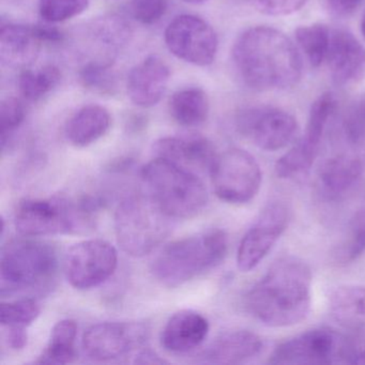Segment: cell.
Segmentation results:
<instances>
[{
	"label": "cell",
	"instance_id": "25",
	"mask_svg": "<svg viewBox=\"0 0 365 365\" xmlns=\"http://www.w3.org/2000/svg\"><path fill=\"white\" fill-rule=\"evenodd\" d=\"M330 312L339 324L356 328L365 324V286H339L330 296Z\"/></svg>",
	"mask_w": 365,
	"mask_h": 365
},
{
	"label": "cell",
	"instance_id": "23",
	"mask_svg": "<svg viewBox=\"0 0 365 365\" xmlns=\"http://www.w3.org/2000/svg\"><path fill=\"white\" fill-rule=\"evenodd\" d=\"M110 112L103 106L89 104L78 110L66 125L70 144L78 148L91 146L103 138L110 128Z\"/></svg>",
	"mask_w": 365,
	"mask_h": 365
},
{
	"label": "cell",
	"instance_id": "33",
	"mask_svg": "<svg viewBox=\"0 0 365 365\" xmlns=\"http://www.w3.org/2000/svg\"><path fill=\"white\" fill-rule=\"evenodd\" d=\"M91 0H39V14L48 24L65 22L88 9Z\"/></svg>",
	"mask_w": 365,
	"mask_h": 365
},
{
	"label": "cell",
	"instance_id": "32",
	"mask_svg": "<svg viewBox=\"0 0 365 365\" xmlns=\"http://www.w3.org/2000/svg\"><path fill=\"white\" fill-rule=\"evenodd\" d=\"M365 253V206L354 215L350 222L347 237L335 253L341 264H349Z\"/></svg>",
	"mask_w": 365,
	"mask_h": 365
},
{
	"label": "cell",
	"instance_id": "19",
	"mask_svg": "<svg viewBox=\"0 0 365 365\" xmlns=\"http://www.w3.org/2000/svg\"><path fill=\"white\" fill-rule=\"evenodd\" d=\"M264 347L259 335L249 330L227 331L217 336L200 354V362L237 364L254 358Z\"/></svg>",
	"mask_w": 365,
	"mask_h": 365
},
{
	"label": "cell",
	"instance_id": "43",
	"mask_svg": "<svg viewBox=\"0 0 365 365\" xmlns=\"http://www.w3.org/2000/svg\"><path fill=\"white\" fill-rule=\"evenodd\" d=\"M183 3L190 4V5H202L207 3L208 0H182Z\"/></svg>",
	"mask_w": 365,
	"mask_h": 365
},
{
	"label": "cell",
	"instance_id": "2",
	"mask_svg": "<svg viewBox=\"0 0 365 365\" xmlns=\"http://www.w3.org/2000/svg\"><path fill=\"white\" fill-rule=\"evenodd\" d=\"M312 272L307 262L294 256L277 259L247 292L250 313L271 328L300 324L309 315Z\"/></svg>",
	"mask_w": 365,
	"mask_h": 365
},
{
	"label": "cell",
	"instance_id": "28",
	"mask_svg": "<svg viewBox=\"0 0 365 365\" xmlns=\"http://www.w3.org/2000/svg\"><path fill=\"white\" fill-rule=\"evenodd\" d=\"M297 43L312 67H319L326 61L330 48L331 29L324 24L301 26L294 31Z\"/></svg>",
	"mask_w": 365,
	"mask_h": 365
},
{
	"label": "cell",
	"instance_id": "42",
	"mask_svg": "<svg viewBox=\"0 0 365 365\" xmlns=\"http://www.w3.org/2000/svg\"><path fill=\"white\" fill-rule=\"evenodd\" d=\"M351 364L365 365V349L356 351L351 360Z\"/></svg>",
	"mask_w": 365,
	"mask_h": 365
},
{
	"label": "cell",
	"instance_id": "38",
	"mask_svg": "<svg viewBox=\"0 0 365 365\" xmlns=\"http://www.w3.org/2000/svg\"><path fill=\"white\" fill-rule=\"evenodd\" d=\"M329 8L337 16H346L358 9L363 0H327Z\"/></svg>",
	"mask_w": 365,
	"mask_h": 365
},
{
	"label": "cell",
	"instance_id": "37",
	"mask_svg": "<svg viewBox=\"0 0 365 365\" xmlns=\"http://www.w3.org/2000/svg\"><path fill=\"white\" fill-rule=\"evenodd\" d=\"M250 3L260 14L269 16H285L299 11L307 0H250Z\"/></svg>",
	"mask_w": 365,
	"mask_h": 365
},
{
	"label": "cell",
	"instance_id": "12",
	"mask_svg": "<svg viewBox=\"0 0 365 365\" xmlns=\"http://www.w3.org/2000/svg\"><path fill=\"white\" fill-rule=\"evenodd\" d=\"M238 131L258 148L277 151L292 144L299 131L297 119L273 106H250L236 117Z\"/></svg>",
	"mask_w": 365,
	"mask_h": 365
},
{
	"label": "cell",
	"instance_id": "39",
	"mask_svg": "<svg viewBox=\"0 0 365 365\" xmlns=\"http://www.w3.org/2000/svg\"><path fill=\"white\" fill-rule=\"evenodd\" d=\"M36 34L39 39L43 42H51V43H58L63 40V35L56 27L50 26V25H37L34 26Z\"/></svg>",
	"mask_w": 365,
	"mask_h": 365
},
{
	"label": "cell",
	"instance_id": "10",
	"mask_svg": "<svg viewBox=\"0 0 365 365\" xmlns=\"http://www.w3.org/2000/svg\"><path fill=\"white\" fill-rule=\"evenodd\" d=\"M337 101L332 93H324L312 104L304 134L275 164V174L281 179H292L307 174L318 153L327 125L336 110Z\"/></svg>",
	"mask_w": 365,
	"mask_h": 365
},
{
	"label": "cell",
	"instance_id": "30",
	"mask_svg": "<svg viewBox=\"0 0 365 365\" xmlns=\"http://www.w3.org/2000/svg\"><path fill=\"white\" fill-rule=\"evenodd\" d=\"M41 313L40 305L33 298H22L0 304V322L10 328H27Z\"/></svg>",
	"mask_w": 365,
	"mask_h": 365
},
{
	"label": "cell",
	"instance_id": "1",
	"mask_svg": "<svg viewBox=\"0 0 365 365\" xmlns=\"http://www.w3.org/2000/svg\"><path fill=\"white\" fill-rule=\"evenodd\" d=\"M232 56L241 80L253 91L290 88L302 76V61L294 42L272 27L243 31L232 46Z\"/></svg>",
	"mask_w": 365,
	"mask_h": 365
},
{
	"label": "cell",
	"instance_id": "34",
	"mask_svg": "<svg viewBox=\"0 0 365 365\" xmlns=\"http://www.w3.org/2000/svg\"><path fill=\"white\" fill-rule=\"evenodd\" d=\"M26 117L24 104L16 98H6L0 104L1 149L5 150Z\"/></svg>",
	"mask_w": 365,
	"mask_h": 365
},
{
	"label": "cell",
	"instance_id": "11",
	"mask_svg": "<svg viewBox=\"0 0 365 365\" xmlns=\"http://www.w3.org/2000/svg\"><path fill=\"white\" fill-rule=\"evenodd\" d=\"M164 40L174 56L197 67L210 66L219 48V40L212 26L192 14L175 18L166 27Z\"/></svg>",
	"mask_w": 365,
	"mask_h": 365
},
{
	"label": "cell",
	"instance_id": "3",
	"mask_svg": "<svg viewBox=\"0 0 365 365\" xmlns=\"http://www.w3.org/2000/svg\"><path fill=\"white\" fill-rule=\"evenodd\" d=\"M228 249L224 230H209L166 245L151 262L153 277L175 288L219 266Z\"/></svg>",
	"mask_w": 365,
	"mask_h": 365
},
{
	"label": "cell",
	"instance_id": "6",
	"mask_svg": "<svg viewBox=\"0 0 365 365\" xmlns=\"http://www.w3.org/2000/svg\"><path fill=\"white\" fill-rule=\"evenodd\" d=\"M172 220L148 194L129 196L115 213L117 242L128 255L143 257L170 234Z\"/></svg>",
	"mask_w": 365,
	"mask_h": 365
},
{
	"label": "cell",
	"instance_id": "14",
	"mask_svg": "<svg viewBox=\"0 0 365 365\" xmlns=\"http://www.w3.org/2000/svg\"><path fill=\"white\" fill-rule=\"evenodd\" d=\"M290 211L283 202L269 204L243 236L237 254L239 270L250 272L268 255L287 230Z\"/></svg>",
	"mask_w": 365,
	"mask_h": 365
},
{
	"label": "cell",
	"instance_id": "41",
	"mask_svg": "<svg viewBox=\"0 0 365 365\" xmlns=\"http://www.w3.org/2000/svg\"><path fill=\"white\" fill-rule=\"evenodd\" d=\"M135 363L138 364H164V363L168 362L153 350L146 349L143 350L136 356Z\"/></svg>",
	"mask_w": 365,
	"mask_h": 365
},
{
	"label": "cell",
	"instance_id": "44",
	"mask_svg": "<svg viewBox=\"0 0 365 365\" xmlns=\"http://www.w3.org/2000/svg\"><path fill=\"white\" fill-rule=\"evenodd\" d=\"M361 33H362L363 37L365 39V12L363 14L362 20H361Z\"/></svg>",
	"mask_w": 365,
	"mask_h": 365
},
{
	"label": "cell",
	"instance_id": "35",
	"mask_svg": "<svg viewBox=\"0 0 365 365\" xmlns=\"http://www.w3.org/2000/svg\"><path fill=\"white\" fill-rule=\"evenodd\" d=\"M343 132L350 145H359L365 140V93L356 100L346 112L343 119Z\"/></svg>",
	"mask_w": 365,
	"mask_h": 365
},
{
	"label": "cell",
	"instance_id": "18",
	"mask_svg": "<svg viewBox=\"0 0 365 365\" xmlns=\"http://www.w3.org/2000/svg\"><path fill=\"white\" fill-rule=\"evenodd\" d=\"M170 78V70L165 61L158 55H150L130 71L128 96L140 108H153L165 95Z\"/></svg>",
	"mask_w": 365,
	"mask_h": 365
},
{
	"label": "cell",
	"instance_id": "17",
	"mask_svg": "<svg viewBox=\"0 0 365 365\" xmlns=\"http://www.w3.org/2000/svg\"><path fill=\"white\" fill-rule=\"evenodd\" d=\"M326 61L331 78L337 86L352 84L365 76V48L349 31H331Z\"/></svg>",
	"mask_w": 365,
	"mask_h": 365
},
{
	"label": "cell",
	"instance_id": "16",
	"mask_svg": "<svg viewBox=\"0 0 365 365\" xmlns=\"http://www.w3.org/2000/svg\"><path fill=\"white\" fill-rule=\"evenodd\" d=\"M155 158L168 160L187 170L210 172L217 155L212 143L200 134H185L180 136H165L153 145Z\"/></svg>",
	"mask_w": 365,
	"mask_h": 365
},
{
	"label": "cell",
	"instance_id": "9",
	"mask_svg": "<svg viewBox=\"0 0 365 365\" xmlns=\"http://www.w3.org/2000/svg\"><path fill=\"white\" fill-rule=\"evenodd\" d=\"M213 190L230 204H247L259 191L262 174L253 155L239 148L217 155L210 170Z\"/></svg>",
	"mask_w": 365,
	"mask_h": 365
},
{
	"label": "cell",
	"instance_id": "31",
	"mask_svg": "<svg viewBox=\"0 0 365 365\" xmlns=\"http://www.w3.org/2000/svg\"><path fill=\"white\" fill-rule=\"evenodd\" d=\"M91 27L95 39L112 50L125 46L132 36L130 25L120 16H104L93 22Z\"/></svg>",
	"mask_w": 365,
	"mask_h": 365
},
{
	"label": "cell",
	"instance_id": "26",
	"mask_svg": "<svg viewBox=\"0 0 365 365\" xmlns=\"http://www.w3.org/2000/svg\"><path fill=\"white\" fill-rule=\"evenodd\" d=\"M78 324L74 320L57 322L51 332L50 341L38 359V364H68L76 359V341Z\"/></svg>",
	"mask_w": 365,
	"mask_h": 365
},
{
	"label": "cell",
	"instance_id": "22",
	"mask_svg": "<svg viewBox=\"0 0 365 365\" xmlns=\"http://www.w3.org/2000/svg\"><path fill=\"white\" fill-rule=\"evenodd\" d=\"M42 41L34 26L1 25L0 29V59L14 68H26L33 65L40 55Z\"/></svg>",
	"mask_w": 365,
	"mask_h": 365
},
{
	"label": "cell",
	"instance_id": "15",
	"mask_svg": "<svg viewBox=\"0 0 365 365\" xmlns=\"http://www.w3.org/2000/svg\"><path fill=\"white\" fill-rule=\"evenodd\" d=\"M148 333L147 326L140 322H101L87 329L83 349L93 360H114L142 345Z\"/></svg>",
	"mask_w": 365,
	"mask_h": 365
},
{
	"label": "cell",
	"instance_id": "40",
	"mask_svg": "<svg viewBox=\"0 0 365 365\" xmlns=\"http://www.w3.org/2000/svg\"><path fill=\"white\" fill-rule=\"evenodd\" d=\"M8 330H9L7 335L8 345L12 349L20 350L26 347L27 341H29L26 328H10Z\"/></svg>",
	"mask_w": 365,
	"mask_h": 365
},
{
	"label": "cell",
	"instance_id": "36",
	"mask_svg": "<svg viewBox=\"0 0 365 365\" xmlns=\"http://www.w3.org/2000/svg\"><path fill=\"white\" fill-rule=\"evenodd\" d=\"M168 6V0H132L130 14L140 24L153 25L165 16Z\"/></svg>",
	"mask_w": 365,
	"mask_h": 365
},
{
	"label": "cell",
	"instance_id": "8",
	"mask_svg": "<svg viewBox=\"0 0 365 365\" xmlns=\"http://www.w3.org/2000/svg\"><path fill=\"white\" fill-rule=\"evenodd\" d=\"M354 354L343 334L333 329L317 328L277 345L269 363L279 365L351 364Z\"/></svg>",
	"mask_w": 365,
	"mask_h": 365
},
{
	"label": "cell",
	"instance_id": "5",
	"mask_svg": "<svg viewBox=\"0 0 365 365\" xmlns=\"http://www.w3.org/2000/svg\"><path fill=\"white\" fill-rule=\"evenodd\" d=\"M140 174L147 194L173 219L195 217L208 202L202 181L178 164L155 158Z\"/></svg>",
	"mask_w": 365,
	"mask_h": 365
},
{
	"label": "cell",
	"instance_id": "7",
	"mask_svg": "<svg viewBox=\"0 0 365 365\" xmlns=\"http://www.w3.org/2000/svg\"><path fill=\"white\" fill-rule=\"evenodd\" d=\"M97 207L91 200L72 202L61 197L27 198L19 204L14 217L16 230L24 237L71 234L91 224Z\"/></svg>",
	"mask_w": 365,
	"mask_h": 365
},
{
	"label": "cell",
	"instance_id": "29",
	"mask_svg": "<svg viewBox=\"0 0 365 365\" xmlns=\"http://www.w3.org/2000/svg\"><path fill=\"white\" fill-rule=\"evenodd\" d=\"M80 82L85 88L101 96L116 93L117 78L108 61H91L81 69Z\"/></svg>",
	"mask_w": 365,
	"mask_h": 365
},
{
	"label": "cell",
	"instance_id": "20",
	"mask_svg": "<svg viewBox=\"0 0 365 365\" xmlns=\"http://www.w3.org/2000/svg\"><path fill=\"white\" fill-rule=\"evenodd\" d=\"M209 322L197 312H177L166 322L161 334V344L168 351L183 354L197 348L206 339Z\"/></svg>",
	"mask_w": 365,
	"mask_h": 365
},
{
	"label": "cell",
	"instance_id": "21",
	"mask_svg": "<svg viewBox=\"0 0 365 365\" xmlns=\"http://www.w3.org/2000/svg\"><path fill=\"white\" fill-rule=\"evenodd\" d=\"M364 161L354 153H339L322 162L318 183L328 197H337L349 191L362 176Z\"/></svg>",
	"mask_w": 365,
	"mask_h": 365
},
{
	"label": "cell",
	"instance_id": "27",
	"mask_svg": "<svg viewBox=\"0 0 365 365\" xmlns=\"http://www.w3.org/2000/svg\"><path fill=\"white\" fill-rule=\"evenodd\" d=\"M61 81V72L54 65H46L40 69H25L19 78V88L25 99L37 102L54 91Z\"/></svg>",
	"mask_w": 365,
	"mask_h": 365
},
{
	"label": "cell",
	"instance_id": "24",
	"mask_svg": "<svg viewBox=\"0 0 365 365\" xmlns=\"http://www.w3.org/2000/svg\"><path fill=\"white\" fill-rule=\"evenodd\" d=\"M168 108L170 116L178 125L193 128L207 120L210 104L202 89L191 87L176 91L170 98Z\"/></svg>",
	"mask_w": 365,
	"mask_h": 365
},
{
	"label": "cell",
	"instance_id": "4",
	"mask_svg": "<svg viewBox=\"0 0 365 365\" xmlns=\"http://www.w3.org/2000/svg\"><path fill=\"white\" fill-rule=\"evenodd\" d=\"M56 247L31 237L14 239L0 260L1 294H43L54 284L58 271Z\"/></svg>",
	"mask_w": 365,
	"mask_h": 365
},
{
	"label": "cell",
	"instance_id": "13",
	"mask_svg": "<svg viewBox=\"0 0 365 365\" xmlns=\"http://www.w3.org/2000/svg\"><path fill=\"white\" fill-rule=\"evenodd\" d=\"M118 264V253L110 242L91 239L72 245L66 255L68 282L78 289L97 287L110 279Z\"/></svg>",
	"mask_w": 365,
	"mask_h": 365
}]
</instances>
